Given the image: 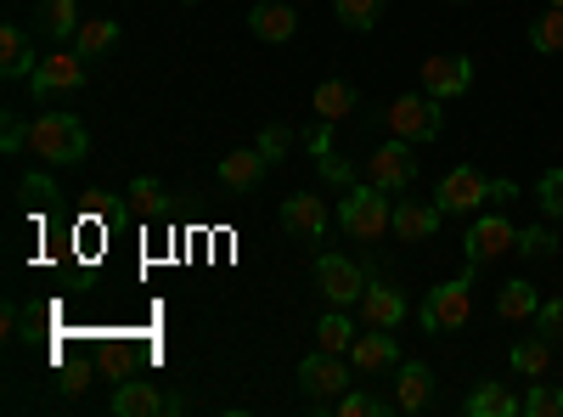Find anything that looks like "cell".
Instances as JSON below:
<instances>
[{
  "label": "cell",
  "instance_id": "ffe728a7",
  "mask_svg": "<svg viewBox=\"0 0 563 417\" xmlns=\"http://www.w3.org/2000/svg\"><path fill=\"white\" fill-rule=\"evenodd\" d=\"M249 29H254V40H265V45H282V40H294V29H299V12H294V7H282V0H260V7L249 12Z\"/></svg>",
  "mask_w": 563,
  "mask_h": 417
},
{
  "label": "cell",
  "instance_id": "603a6c76",
  "mask_svg": "<svg viewBox=\"0 0 563 417\" xmlns=\"http://www.w3.org/2000/svg\"><path fill=\"white\" fill-rule=\"evenodd\" d=\"M519 411H525V400L501 384H479L467 395V417H519Z\"/></svg>",
  "mask_w": 563,
  "mask_h": 417
},
{
  "label": "cell",
  "instance_id": "e0dca14e",
  "mask_svg": "<svg viewBox=\"0 0 563 417\" xmlns=\"http://www.w3.org/2000/svg\"><path fill=\"white\" fill-rule=\"evenodd\" d=\"M282 231H294V238H305V243H321L327 238V204L316 193L282 198Z\"/></svg>",
  "mask_w": 563,
  "mask_h": 417
},
{
  "label": "cell",
  "instance_id": "ac0fdd59",
  "mask_svg": "<svg viewBox=\"0 0 563 417\" xmlns=\"http://www.w3.org/2000/svg\"><path fill=\"white\" fill-rule=\"evenodd\" d=\"M474 85V57H429L422 63V90L429 97H462V90Z\"/></svg>",
  "mask_w": 563,
  "mask_h": 417
},
{
  "label": "cell",
  "instance_id": "30bf717a",
  "mask_svg": "<svg viewBox=\"0 0 563 417\" xmlns=\"http://www.w3.org/2000/svg\"><path fill=\"white\" fill-rule=\"evenodd\" d=\"M490 187H496V180H485L474 164H456V169L440 180V193H434V198H440L445 215H474V209L490 198Z\"/></svg>",
  "mask_w": 563,
  "mask_h": 417
},
{
  "label": "cell",
  "instance_id": "f1b7e54d",
  "mask_svg": "<svg viewBox=\"0 0 563 417\" xmlns=\"http://www.w3.org/2000/svg\"><path fill=\"white\" fill-rule=\"evenodd\" d=\"M130 204H135L141 215H147V220H158V215H169V193L158 187V180H153V175H135V180H130Z\"/></svg>",
  "mask_w": 563,
  "mask_h": 417
},
{
  "label": "cell",
  "instance_id": "74e56055",
  "mask_svg": "<svg viewBox=\"0 0 563 417\" xmlns=\"http://www.w3.org/2000/svg\"><path fill=\"white\" fill-rule=\"evenodd\" d=\"M536 198H541V209H547V215H558V220H563V169H547V175H541Z\"/></svg>",
  "mask_w": 563,
  "mask_h": 417
},
{
  "label": "cell",
  "instance_id": "277c9868",
  "mask_svg": "<svg viewBox=\"0 0 563 417\" xmlns=\"http://www.w3.org/2000/svg\"><path fill=\"white\" fill-rule=\"evenodd\" d=\"M299 389H305V406L310 411H327L344 389H350V361L333 355V350H316L299 361Z\"/></svg>",
  "mask_w": 563,
  "mask_h": 417
},
{
  "label": "cell",
  "instance_id": "d590c367",
  "mask_svg": "<svg viewBox=\"0 0 563 417\" xmlns=\"http://www.w3.org/2000/svg\"><path fill=\"white\" fill-rule=\"evenodd\" d=\"M18 193L29 198V209H52V204H57V180H52V175H23Z\"/></svg>",
  "mask_w": 563,
  "mask_h": 417
},
{
  "label": "cell",
  "instance_id": "484cf974",
  "mask_svg": "<svg viewBox=\"0 0 563 417\" xmlns=\"http://www.w3.org/2000/svg\"><path fill=\"white\" fill-rule=\"evenodd\" d=\"M350 344H355V328H350V310H327L321 321H316V350H333V355H350Z\"/></svg>",
  "mask_w": 563,
  "mask_h": 417
},
{
  "label": "cell",
  "instance_id": "ba28073f",
  "mask_svg": "<svg viewBox=\"0 0 563 417\" xmlns=\"http://www.w3.org/2000/svg\"><path fill=\"white\" fill-rule=\"evenodd\" d=\"M507 249H519V226H512L507 215H479L474 226H467V238H462L467 265H490V260H501Z\"/></svg>",
  "mask_w": 563,
  "mask_h": 417
},
{
  "label": "cell",
  "instance_id": "2e32d148",
  "mask_svg": "<svg viewBox=\"0 0 563 417\" xmlns=\"http://www.w3.org/2000/svg\"><path fill=\"white\" fill-rule=\"evenodd\" d=\"M434 406V373L422 361H400L395 366V411L417 417V411H429Z\"/></svg>",
  "mask_w": 563,
  "mask_h": 417
},
{
  "label": "cell",
  "instance_id": "f35d334b",
  "mask_svg": "<svg viewBox=\"0 0 563 417\" xmlns=\"http://www.w3.org/2000/svg\"><path fill=\"white\" fill-rule=\"evenodd\" d=\"M0 339H18V305H0Z\"/></svg>",
  "mask_w": 563,
  "mask_h": 417
},
{
  "label": "cell",
  "instance_id": "5b68a950",
  "mask_svg": "<svg viewBox=\"0 0 563 417\" xmlns=\"http://www.w3.org/2000/svg\"><path fill=\"white\" fill-rule=\"evenodd\" d=\"M384 124L400 135V142L422 147V142H440L445 113H440V97H429V90H417V97H395V108L384 113Z\"/></svg>",
  "mask_w": 563,
  "mask_h": 417
},
{
  "label": "cell",
  "instance_id": "83f0119b",
  "mask_svg": "<svg viewBox=\"0 0 563 417\" xmlns=\"http://www.w3.org/2000/svg\"><path fill=\"white\" fill-rule=\"evenodd\" d=\"M530 52H541V57L563 52V7H547L541 18H530Z\"/></svg>",
  "mask_w": 563,
  "mask_h": 417
},
{
  "label": "cell",
  "instance_id": "ab89813d",
  "mask_svg": "<svg viewBox=\"0 0 563 417\" xmlns=\"http://www.w3.org/2000/svg\"><path fill=\"white\" fill-rule=\"evenodd\" d=\"M186 7H198V0H186Z\"/></svg>",
  "mask_w": 563,
  "mask_h": 417
},
{
  "label": "cell",
  "instance_id": "f546056e",
  "mask_svg": "<svg viewBox=\"0 0 563 417\" xmlns=\"http://www.w3.org/2000/svg\"><path fill=\"white\" fill-rule=\"evenodd\" d=\"M310 153H316V164H321L327 180H344V187H350V169H344L339 153H333V124H321V130L310 135Z\"/></svg>",
  "mask_w": 563,
  "mask_h": 417
},
{
  "label": "cell",
  "instance_id": "44dd1931",
  "mask_svg": "<svg viewBox=\"0 0 563 417\" xmlns=\"http://www.w3.org/2000/svg\"><path fill=\"white\" fill-rule=\"evenodd\" d=\"M355 102H361V97H355V85H350V79H321V85H316V97H310V108H316L321 124H344V119L355 113Z\"/></svg>",
  "mask_w": 563,
  "mask_h": 417
},
{
  "label": "cell",
  "instance_id": "8fae6325",
  "mask_svg": "<svg viewBox=\"0 0 563 417\" xmlns=\"http://www.w3.org/2000/svg\"><path fill=\"white\" fill-rule=\"evenodd\" d=\"M355 316H361V328H400L406 321V294L395 283H384V276H366V294H361Z\"/></svg>",
  "mask_w": 563,
  "mask_h": 417
},
{
  "label": "cell",
  "instance_id": "4fadbf2b",
  "mask_svg": "<svg viewBox=\"0 0 563 417\" xmlns=\"http://www.w3.org/2000/svg\"><path fill=\"white\" fill-rule=\"evenodd\" d=\"M445 209L440 204H422V198H400L395 215H389V231H395V243H429L434 231H440Z\"/></svg>",
  "mask_w": 563,
  "mask_h": 417
},
{
  "label": "cell",
  "instance_id": "9a60e30c",
  "mask_svg": "<svg viewBox=\"0 0 563 417\" xmlns=\"http://www.w3.org/2000/svg\"><path fill=\"white\" fill-rule=\"evenodd\" d=\"M265 169H271V164H265L260 147H238V153H225V158L214 164V180H220L231 198H243V193H254L260 180H265Z\"/></svg>",
  "mask_w": 563,
  "mask_h": 417
},
{
  "label": "cell",
  "instance_id": "8992f818",
  "mask_svg": "<svg viewBox=\"0 0 563 417\" xmlns=\"http://www.w3.org/2000/svg\"><path fill=\"white\" fill-rule=\"evenodd\" d=\"M316 288H321L327 305L350 310V305H361V294H366V271H361L350 254H321V260H316Z\"/></svg>",
  "mask_w": 563,
  "mask_h": 417
},
{
  "label": "cell",
  "instance_id": "4dcf8cb0",
  "mask_svg": "<svg viewBox=\"0 0 563 417\" xmlns=\"http://www.w3.org/2000/svg\"><path fill=\"white\" fill-rule=\"evenodd\" d=\"M333 7H339V18H344L355 34H366L372 23H378V18L389 12V0H333Z\"/></svg>",
  "mask_w": 563,
  "mask_h": 417
},
{
  "label": "cell",
  "instance_id": "d6986e66",
  "mask_svg": "<svg viewBox=\"0 0 563 417\" xmlns=\"http://www.w3.org/2000/svg\"><path fill=\"white\" fill-rule=\"evenodd\" d=\"M40 63H34V34L23 23H0V74L7 79H29Z\"/></svg>",
  "mask_w": 563,
  "mask_h": 417
},
{
  "label": "cell",
  "instance_id": "5bb4252c",
  "mask_svg": "<svg viewBox=\"0 0 563 417\" xmlns=\"http://www.w3.org/2000/svg\"><path fill=\"white\" fill-rule=\"evenodd\" d=\"M108 406H113L119 417H164V411H180V400H175V395H164V389H158V384H147V378L119 384Z\"/></svg>",
  "mask_w": 563,
  "mask_h": 417
},
{
  "label": "cell",
  "instance_id": "6da1fadb",
  "mask_svg": "<svg viewBox=\"0 0 563 417\" xmlns=\"http://www.w3.org/2000/svg\"><path fill=\"white\" fill-rule=\"evenodd\" d=\"M29 147H34V158L63 169V164H85L90 158V135H85V124L68 108H52V113H40L29 124Z\"/></svg>",
  "mask_w": 563,
  "mask_h": 417
},
{
  "label": "cell",
  "instance_id": "cb8c5ba5",
  "mask_svg": "<svg viewBox=\"0 0 563 417\" xmlns=\"http://www.w3.org/2000/svg\"><path fill=\"white\" fill-rule=\"evenodd\" d=\"M74 40H79V57L97 63L102 52H113V45H119V18H85Z\"/></svg>",
  "mask_w": 563,
  "mask_h": 417
},
{
  "label": "cell",
  "instance_id": "d6a6232c",
  "mask_svg": "<svg viewBox=\"0 0 563 417\" xmlns=\"http://www.w3.org/2000/svg\"><path fill=\"white\" fill-rule=\"evenodd\" d=\"M525 411H530V417H563V389H558V384H541V378H530Z\"/></svg>",
  "mask_w": 563,
  "mask_h": 417
},
{
  "label": "cell",
  "instance_id": "e575fe53",
  "mask_svg": "<svg viewBox=\"0 0 563 417\" xmlns=\"http://www.w3.org/2000/svg\"><path fill=\"white\" fill-rule=\"evenodd\" d=\"M288 142H294V130H288V124H265V130H260V153H265L271 169L288 158Z\"/></svg>",
  "mask_w": 563,
  "mask_h": 417
},
{
  "label": "cell",
  "instance_id": "7402d4cb",
  "mask_svg": "<svg viewBox=\"0 0 563 417\" xmlns=\"http://www.w3.org/2000/svg\"><path fill=\"white\" fill-rule=\"evenodd\" d=\"M34 34L45 40H74L79 34V0H45L34 12Z\"/></svg>",
  "mask_w": 563,
  "mask_h": 417
},
{
  "label": "cell",
  "instance_id": "3957f363",
  "mask_svg": "<svg viewBox=\"0 0 563 417\" xmlns=\"http://www.w3.org/2000/svg\"><path fill=\"white\" fill-rule=\"evenodd\" d=\"M389 193H378V187H350V198L339 204V226L350 231L355 243H384L389 238Z\"/></svg>",
  "mask_w": 563,
  "mask_h": 417
},
{
  "label": "cell",
  "instance_id": "52a82bcc",
  "mask_svg": "<svg viewBox=\"0 0 563 417\" xmlns=\"http://www.w3.org/2000/svg\"><path fill=\"white\" fill-rule=\"evenodd\" d=\"M366 187H378V193H406L411 180H417V153H411V142H395L389 147H378V153H366Z\"/></svg>",
  "mask_w": 563,
  "mask_h": 417
},
{
  "label": "cell",
  "instance_id": "8d00e7d4",
  "mask_svg": "<svg viewBox=\"0 0 563 417\" xmlns=\"http://www.w3.org/2000/svg\"><path fill=\"white\" fill-rule=\"evenodd\" d=\"M536 333L541 339H563V299H541V310H536Z\"/></svg>",
  "mask_w": 563,
  "mask_h": 417
},
{
  "label": "cell",
  "instance_id": "836d02e7",
  "mask_svg": "<svg viewBox=\"0 0 563 417\" xmlns=\"http://www.w3.org/2000/svg\"><path fill=\"white\" fill-rule=\"evenodd\" d=\"M558 249H563V238H552L547 226H519V254L547 260V254H558Z\"/></svg>",
  "mask_w": 563,
  "mask_h": 417
},
{
  "label": "cell",
  "instance_id": "7c38bea8",
  "mask_svg": "<svg viewBox=\"0 0 563 417\" xmlns=\"http://www.w3.org/2000/svg\"><path fill=\"white\" fill-rule=\"evenodd\" d=\"M350 366H355L361 378H372V373H389V366H400L395 328H366V333H355V344H350Z\"/></svg>",
  "mask_w": 563,
  "mask_h": 417
},
{
  "label": "cell",
  "instance_id": "1f68e13d",
  "mask_svg": "<svg viewBox=\"0 0 563 417\" xmlns=\"http://www.w3.org/2000/svg\"><path fill=\"white\" fill-rule=\"evenodd\" d=\"M395 400H378V395H366V389H344L339 395V417H389Z\"/></svg>",
  "mask_w": 563,
  "mask_h": 417
},
{
  "label": "cell",
  "instance_id": "7a4b0ae2",
  "mask_svg": "<svg viewBox=\"0 0 563 417\" xmlns=\"http://www.w3.org/2000/svg\"><path fill=\"white\" fill-rule=\"evenodd\" d=\"M474 271L479 265H467L462 276H451V283H440V288H429V299H422V310H417V321H422V333H456L467 316H474Z\"/></svg>",
  "mask_w": 563,
  "mask_h": 417
},
{
  "label": "cell",
  "instance_id": "d4e9b609",
  "mask_svg": "<svg viewBox=\"0 0 563 417\" xmlns=\"http://www.w3.org/2000/svg\"><path fill=\"white\" fill-rule=\"evenodd\" d=\"M536 310H541V294L525 283V276L496 294V316H501V321H536Z\"/></svg>",
  "mask_w": 563,
  "mask_h": 417
},
{
  "label": "cell",
  "instance_id": "4316f807",
  "mask_svg": "<svg viewBox=\"0 0 563 417\" xmlns=\"http://www.w3.org/2000/svg\"><path fill=\"white\" fill-rule=\"evenodd\" d=\"M547 366H552V339H525V344H512V373L519 378H547Z\"/></svg>",
  "mask_w": 563,
  "mask_h": 417
},
{
  "label": "cell",
  "instance_id": "9c48e42d",
  "mask_svg": "<svg viewBox=\"0 0 563 417\" xmlns=\"http://www.w3.org/2000/svg\"><path fill=\"white\" fill-rule=\"evenodd\" d=\"M29 85H34V102L68 97V90L85 85V57H79V52H52V57H40V68L29 74Z\"/></svg>",
  "mask_w": 563,
  "mask_h": 417
},
{
  "label": "cell",
  "instance_id": "60d3db41",
  "mask_svg": "<svg viewBox=\"0 0 563 417\" xmlns=\"http://www.w3.org/2000/svg\"><path fill=\"white\" fill-rule=\"evenodd\" d=\"M552 7H563V0H552Z\"/></svg>",
  "mask_w": 563,
  "mask_h": 417
}]
</instances>
